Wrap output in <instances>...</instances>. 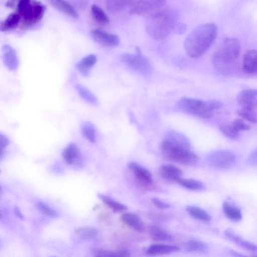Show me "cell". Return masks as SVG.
I'll return each instance as SVG.
<instances>
[{
    "label": "cell",
    "mask_w": 257,
    "mask_h": 257,
    "mask_svg": "<svg viewBox=\"0 0 257 257\" xmlns=\"http://www.w3.org/2000/svg\"><path fill=\"white\" fill-rule=\"evenodd\" d=\"M217 32V27L214 23L198 26L185 40L184 47L186 54L192 58L203 56L215 41Z\"/></svg>",
    "instance_id": "cell-1"
},
{
    "label": "cell",
    "mask_w": 257,
    "mask_h": 257,
    "mask_svg": "<svg viewBox=\"0 0 257 257\" xmlns=\"http://www.w3.org/2000/svg\"><path fill=\"white\" fill-rule=\"evenodd\" d=\"M179 13L177 10L163 7L147 17L146 29L148 34L156 39H163L173 31L179 22Z\"/></svg>",
    "instance_id": "cell-2"
},
{
    "label": "cell",
    "mask_w": 257,
    "mask_h": 257,
    "mask_svg": "<svg viewBox=\"0 0 257 257\" xmlns=\"http://www.w3.org/2000/svg\"><path fill=\"white\" fill-rule=\"evenodd\" d=\"M240 51L238 40L234 37L223 40L212 56V63L216 69L224 74L233 71Z\"/></svg>",
    "instance_id": "cell-3"
},
{
    "label": "cell",
    "mask_w": 257,
    "mask_h": 257,
    "mask_svg": "<svg viewBox=\"0 0 257 257\" xmlns=\"http://www.w3.org/2000/svg\"><path fill=\"white\" fill-rule=\"evenodd\" d=\"M222 105V103L217 100L204 101L187 97H182L177 103L180 110L203 118L211 117L214 112L220 109Z\"/></svg>",
    "instance_id": "cell-4"
},
{
    "label": "cell",
    "mask_w": 257,
    "mask_h": 257,
    "mask_svg": "<svg viewBox=\"0 0 257 257\" xmlns=\"http://www.w3.org/2000/svg\"><path fill=\"white\" fill-rule=\"evenodd\" d=\"M46 7L37 1L20 0L16 6V12L20 16L23 25L29 27L42 18Z\"/></svg>",
    "instance_id": "cell-5"
},
{
    "label": "cell",
    "mask_w": 257,
    "mask_h": 257,
    "mask_svg": "<svg viewBox=\"0 0 257 257\" xmlns=\"http://www.w3.org/2000/svg\"><path fill=\"white\" fill-rule=\"evenodd\" d=\"M161 152L167 159L186 165H192L198 161V156L190 150H187L164 140L161 145Z\"/></svg>",
    "instance_id": "cell-6"
},
{
    "label": "cell",
    "mask_w": 257,
    "mask_h": 257,
    "mask_svg": "<svg viewBox=\"0 0 257 257\" xmlns=\"http://www.w3.org/2000/svg\"><path fill=\"white\" fill-rule=\"evenodd\" d=\"M135 54L124 53L120 57L121 61L134 70L144 75H150L152 72V67L150 62L142 54L139 48L136 49Z\"/></svg>",
    "instance_id": "cell-7"
},
{
    "label": "cell",
    "mask_w": 257,
    "mask_h": 257,
    "mask_svg": "<svg viewBox=\"0 0 257 257\" xmlns=\"http://www.w3.org/2000/svg\"><path fill=\"white\" fill-rule=\"evenodd\" d=\"M206 161L213 168L226 170L234 165L236 156L233 152L229 150H218L209 154L206 157Z\"/></svg>",
    "instance_id": "cell-8"
},
{
    "label": "cell",
    "mask_w": 257,
    "mask_h": 257,
    "mask_svg": "<svg viewBox=\"0 0 257 257\" xmlns=\"http://www.w3.org/2000/svg\"><path fill=\"white\" fill-rule=\"evenodd\" d=\"M165 3L166 1L162 0L132 1L128 12L148 17L164 7Z\"/></svg>",
    "instance_id": "cell-9"
},
{
    "label": "cell",
    "mask_w": 257,
    "mask_h": 257,
    "mask_svg": "<svg viewBox=\"0 0 257 257\" xmlns=\"http://www.w3.org/2000/svg\"><path fill=\"white\" fill-rule=\"evenodd\" d=\"M240 108L255 110L257 108V90L247 88L241 90L237 96Z\"/></svg>",
    "instance_id": "cell-10"
},
{
    "label": "cell",
    "mask_w": 257,
    "mask_h": 257,
    "mask_svg": "<svg viewBox=\"0 0 257 257\" xmlns=\"http://www.w3.org/2000/svg\"><path fill=\"white\" fill-rule=\"evenodd\" d=\"M62 156L65 161L75 168L82 166V160L79 149L76 144L71 143L62 151Z\"/></svg>",
    "instance_id": "cell-11"
},
{
    "label": "cell",
    "mask_w": 257,
    "mask_h": 257,
    "mask_svg": "<svg viewBox=\"0 0 257 257\" xmlns=\"http://www.w3.org/2000/svg\"><path fill=\"white\" fill-rule=\"evenodd\" d=\"M90 35L95 41L106 46L115 47L119 44V38L117 35L101 29L91 30Z\"/></svg>",
    "instance_id": "cell-12"
},
{
    "label": "cell",
    "mask_w": 257,
    "mask_h": 257,
    "mask_svg": "<svg viewBox=\"0 0 257 257\" xmlns=\"http://www.w3.org/2000/svg\"><path fill=\"white\" fill-rule=\"evenodd\" d=\"M3 62L10 70H16L19 66V58L15 49L9 44L4 45L2 49Z\"/></svg>",
    "instance_id": "cell-13"
},
{
    "label": "cell",
    "mask_w": 257,
    "mask_h": 257,
    "mask_svg": "<svg viewBox=\"0 0 257 257\" xmlns=\"http://www.w3.org/2000/svg\"><path fill=\"white\" fill-rule=\"evenodd\" d=\"M128 169L133 173L137 179L144 185H150L153 182L150 172L139 164L131 162L128 164Z\"/></svg>",
    "instance_id": "cell-14"
},
{
    "label": "cell",
    "mask_w": 257,
    "mask_h": 257,
    "mask_svg": "<svg viewBox=\"0 0 257 257\" xmlns=\"http://www.w3.org/2000/svg\"><path fill=\"white\" fill-rule=\"evenodd\" d=\"M165 140L176 146L190 150L191 143L189 140L183 134L174 130H170L165 134Z\"/></svg>",
    "instance_id": "cell-15"
},
{
    "label": "cell",
    "mask_w": 257,
    "mask_h": 257,
    "mask_svg": "<svg viewBox=\"0 0 257 257\" xmlns=\"http://www.w3.org/2000/svg\"><path fill=\"white\" fill-rule=\"evenodd\" d=\"M242 68L246 73L257 74V50H249L244 54L242 59Z\"/></svg>",
    "instance_id": "cell-16"
},
{
    "label": "cell",
    "mask_w": 257,
    "mask_h": 257,
    "mask_svg": "<svg viewBox=\"0 0 257 257\" xmlns=\"http://www.w3.org/2000/svg\"><path fill=\"white\" fill-rule=\"evenodd\" d=\"M226 238L233 242L238 246L251 251H257V245L248 240H245L236 234L231 229H227L224 232Z\"/></svg>",
    "instance_id": "cell-17"
},
{
    "label": "cell",
    "mask_w": 257,
    "mask_h": 257,
    "mask_svg": "<svg viewBox=\"0 0 257 257\" xmlns=\"http://www.w3.org/2000/svg\"><path fill=\"white\" fill-rule=\"evenodd\" d=\"M180 247L172 244L156 243L150 245L146 250V253L150 255H161L178 251Z\"/></svg>",
    "instance_id": "cell-18"
},
{
    "label": "cell",
    "mask_w": 257,
    "mask_h": 257,
    "mask_svg": "<svg viewBox=\"0 0 257 257\" xmlns=\"http://www.w3.org/2000/svg\"><path fill=\"white\" fill-rule=\"evenodd\" d=\"M121 221L130 228L138 232L145 231V226L143 220L136 214L125 213L121 216Z\"/></svg>",
    "instance_id": "cell-19"
},
{
    "label": "cell",
    "mask_w": 257,
    "mask_h": 257,
    "mask_svg": "<svg viewBox=\"0 0 257 257\" xmlns=\"http://www.w3.org/2000/svg\"><path fill=\"white\" fill-rule=\"evenodd\" d=\"M160 173L163 178L171 182H178L181 179V170L177 167L170 165H162L160 168Z\"/></svg>",
    "instance_id": "cell-20"
},
{
    "label": "cell",
    "mask_w": 257,
    "mask_h": 257,
    "mask_svg": "<svg viewBox=\"0 0 257 257\" xmlns=\"http://www.w3.org/2000/svg\"><path fill=\"white\" fill-rule=\"evenodd\" d=\"M52 6L58 11L73 18H78L79 14L75 9L68 2L62 0H52L50 1Z\"/></svg>",
    "instance_id": "cell-21"
},
{
    "label": "cell",
    "mask_w": 257,
    "mask_h": 257,
    "mask_svg": "<svg viewBox=\"0 0 257 257\" xmlns=\"http://www.w3.org/2000/svg\"><path fill=\"white\" fill-rule=\"evenodd\" d=\"M96 61V56L94 54H89L79 61L76 64V67L83 76H87L91 68L95 65Z\"/></svg>",
    "instance_id": "cell-22"
},
{
    "label": "cell",
    "mask_w": 257,
    "mask_h": 257,
    "mask_svg": "<svg viewBox=\"0 0 257 257\" xmlns=\"http://www.w3.org/2000/svg\"><path fill=\"white\" fill-rule=\"evenodd\" d=\"M185 249L187 252L205 253L208 250V247L204 242L198 239H191L185 244Z\"/></svg>",
    "instance_id": "cell-23"
},
{
    "label": "cell",
    "mask_w": 257,
    "mask_h": 257,
    "mask_svg": "<svg viewBox=\"0 0 257 257\" xmlns=\"http://www.w3.org/2000/svg\"><path fill=\"white\" fill-rule=\"evenodd\" d=\"M151 238L156 241H169L173 239L172 236L167 231L157 225H152L149 228Z\"/></svg>",
    "instance_id": "cell-24"
},
{
    "label": "cell",
    "mask_w": 257,
    "mask_h": 257,
    "mask_svg": "<svg viewBox=\"0 0 257 257\" xmlns=\"http://www.w3.org/2000/svg\"><path fill=\"white\" fill-rule=\"evenodd\" d=\"M92 253L94 257H130V252L126 249L109 250L103 249H95Z\"/></svg>",
    "instance_id": "cell-25"
},
{
    "label": "cell",
    "mask_w": 257,
    "mask_h": 257,
    "mask_svg": "<svg viewBox=\"0 0 257 257\" xmlns=\"http://www.w3.org/2000/svg\"><path fill=\"white\" fill-rule=\"evenodd\" d=\"M21 20L20 16L14 12L10 14L7 18L0 23V30L7 31L15 28Z\"/></svg>",
    "instance_id": "cell-26"
},
{
    "label": "cell",
    "mask_w": 257,
    "mask_h": 257,
    "mask_svg": "<svg viewBox=\"0 0 257 257\" xmlns=\"http://www.w3.org/2000/svg\"><path fill=\"white\" fill-rule=\"evenodd\" d=\"M223 211L225 215L233 221H239L242 218L241 211L227 202H224L222 205Z\"/></svg>",
    "instance_id": "cell-27"
},
{
    "label": "cell",
    "mask_w": 257,
    "mask_h": 257,
    "mask_svg": "<svg viewBox=\"0 0 257 257\" xmlns=\"http://www.w3.org/2000/svg\"><path fill=\"white\" fill-rule=\"evenodd\" d=\"M186 210L188 214L194 218L202 221H209L210 215L204 209L196 206H188Z\"/></svg>",
    "instance_id": "cell-28"
},
{
    "label": "cell",
    "mask_w": 257,
    "mask_h": 257,
    "mask_svg": "<svg viewBox=\"0 0 257 257\" xmlns=\"http://www.w3.org/2000/svg\"><path fill=\"white\" fill-rule=\"evenodd\" d=\"M75 88L79 95L85 101L91 104H98L97 97L87 88L80 84H76Z\"/></svg>",
    "instance_id": "cell-29"
},
{
    "label": "cell",
    "mask_w": 257,
    "mask_h": 257,
    "mask_svg": "<svg viewBox=\"0 0 257 257\" xmlns=\"http://www.w3.org/2000/svg\"><path fill=\"white\" fill-rule=\"evenodd\" d=\"M132 1H107L106 7L107 9L114 13L120 12L125 10L129 11Z\"/></svg>",
    "instance_id": "cell-30"
},
{
    "label": "cell",
    "mask_w": 257,
    "mask_h": 257,
    "mask_svg": "<svg viewBox=\"0 0 257 257\" xmlns=\"http://www.w3.org/2000/svg\"><path fill=\"white\" fill-rule=\"evenodd\" d=\"M98 232L97 228L93 226H82L75 230V234L81 239H89L95 237Z\"/></svg>",
    "instance_id": "cell-31"
},
{
    "label": "cell",
    "mask_w": 257,
    "mask_h": 257,
    "mask_svg": "<svg viewBox=\"0 0 257 257\" xmlns=\"http://www.w3.org/2000/svg\"><path fill=\"white\" fill-rule=\"evenodd\" d=\"M98 197L104 204L114 212H121L127 209L126 206L114 200L107 196L102 194H98Z\"/></svg>",
    "instance_id": "cell-32"
},
{
    "label": "cell",
    "mask_w": 257,
    "mask_h": 257,
    "mask_svg": "<svg viewBox=\"0 0 257 257\" xmlns=\"http://www.w3.org/2000/svg\"><path fill=\"white\" fill-rule=\"evenodd\" d=\"M91 12L94 20L101 25H107L109 23L107 16L99 6L93 5L91 7Z\"/></svg>",
    "instance_id": "cell-33"
},
{
    "label": "cell",
    "mask_w": 257,
    "mask_h": 257,
    "mask_svg": "<svg viewBox=\"0 0 257 257\" xmlns=\"http://www.w3.org/2000/svg\"><path fill=\"white\" fill-rule=\"evenodd\" d=\"M81 132L84 137L89 142L94 143L96 140V132L94 125L88 121L82 123Z\"/></svg>",
    "instance_id": "cell-34"
},
{
    "label": "cell",
    "mask_w": 257,
    "mask_h": 257,
    "mask_svg": "<svg viewBox=\"0 0 257 257\" xmlns=\"http://www.w3.org/2000/svg\"><path fill=\"white\" fill-rule=\"evenodd\" d=\"M178 183L183 187L192 190H202L205 187L201 182L192 179L181 178Z\"/></svg>",
    "instance_id": "cell-35"
},
{
    "label": "cell",
    "mask_w": 257,
    "mask_h": 257,
    "mask_svg": "<svg viewBox=\"0 0 257 257\" xmlns=\"http://www.w3.org/2000/svg\"><path fill=\"white\" fill-rule=\"evenodd\" d=\"M220 132L227 138L237 140L240 137V133L232 126L231 123H223L220 125Z\"/></svg>",
    "instance_id": "cell-36"
},
{
    "label": "cell",
    "mask_w": 257,
    "mask_h": 257,
    "mask_svg": "<svg viewBox=\"0 0 257 257\" xmlns=\"http://www.w3.org/2000/svg\"><path fill=\"white\" fill-rule=\"evenodd\" d=\"M36 206L42 213L47 216L55 218L59 216V213L56 210L44 202L41 201H37L36 203Z\"/></svg>",
    "instance_id": "cell-37"
},
{
    "label": "cell",
    "mask_w": 257,
    "mask_h": 257,
    "mask_svg": "<svg viewBox=\"0 0 257 257\" xmlns=\"http://www.w3.org/2000/svg\"><path fill=\"white\" fill-rule=\"evenodd\" d=\"M241 118L253 123H257V113L255 110L240 108L237 112Z\"/></svg>",
    "instance_id": "cell-38"
},
{
    "label": "cell",
    "mask_w": 257,
    "mask_h": 257,
    "mask_svg": "<svg viewBox=\"0 0 257 257\" xmlns=\"http://www.w3.org/2000/svg\"><path fill=\"white\" fill-rule=\"evenodd\" d=\"M231 123L238 132L242 131L249 130L250 128L249 125L244 122L241 118H236L233 120Z\"/></svg>",
    "instance_id": "cell-39"
},
{
    "label": "cell",
    "mask_w": 257,
    "mask_h": 257,
    "mask_svg": "<svg viewBox=\"0 0 257 257\" xmlns=\"http://www.w3.org/2000/svg\"><path fill=\"white\" fill-rule=\"evenodd\" d=\"M246 162L247 165L257 167V149L253 151L248 156Z\"/></svg>",
    "instance_id": "cell-40"
},
{
    "label": "cell",
    "mask_w": 257,
    "mask_h": 257,
    "mask_svg": "<svg viewBox=\"0 0 257 257\" xmlns=\"http://www.w3.org/2000/svg\"><path fill=\"white\" fill-rule=\"evenodd\" d=\"M10 141L9 138L5 135L0 134V148L1 154H3L5 149L9 145Z\"/></svg>",
    "instance_id": "cell-41"
},
{
    "label": "cell",
    "mask_w": 257,
    "mask_h": 257,
    "mask_svg": "<svg viewBox=\"0 0 257 257\" xmlns=\"http://www.w3.org/2000/svg\"><path fill=\"white\" fill-rule=\"evenodd\" d=\"M154 204L158 208L161 209H165L170 207V204L163 201L157 198H154L152 200Z\"/></svg>",
    "instance_id": "cell-42"
},
{
    "label": "cell",
    "mask_w": 257,
    "mask_h": 257,
    "mask_svg": "<svg viewBox=\"0 0 257 257\" xmlns=\"http://www.w3.org/2000/svg\"><path fill=\"white\" fill-rule=\"evenodd\" d=\"M186 28L187 26L185 24L178 22L175 26L173 32L176 34L181 35L185 32Z\"/></svg>",
    "instance_id": "cell-43"
},
{
    "label": "cell",
    "mask_w": 257,
    "mask_h": 257,
    "mask_svg": "<svg viewBox=\"0 0 257 257\" xmlns=\"http://www.w3.org/2000/svg\"><path fill=\"white\" fill-rule=\"evenodd\" d=\"M229 253L230 255L232 257H257V255L251 256H247L242 253H240L237 251H236L234 250H230L229 251Z\"/></svg>",
    "instance_id": "cell-44"
},
{
    "label": "cell",
    "mask_w": 257,
    "mask_h": 257,
    "mask_svg": "<svg viewBox=\"0 0 257 257\" xmlns=\"http://www.w3.org/2000/svg\"><path fill=\"white\" fill-rule=\"evenodd\" d=\"M14 213L16 215L21 219H24V215L22 213L21 210L18 207H15L14 208Z\"/></svg>",
    "instance_id": "cell-45"
},
{
    "label": "cell",
    "mask_w": 257,
    "mask_h": 257,
    "mask_svg": "<svg viewBox=\"0 0 257 257\" xmlns=\"http://www.w3.org/2000/svg\"><path fill=\"white\" fill-rule=\"evenodd\" d=\"M18 1H8L6 3V6L7 7L13 8L17 6Z\"/></svg>",
    "instance_id": "cell-46"
},
{
    "label": "cell",
    "mask_w": 257,
    "mask_h": 257,
    "mask_svg": "<svg viewBox=\"0 0 257 257\" xmlns=\"http://www.w3.org/2000/svg\"><path fill=\"white\" fill-rule=\"evenodd\" d=\"M50 257H57V256H50Z\"/></svg>",
    "instance_id": "cell-47"
}]
</instances>
